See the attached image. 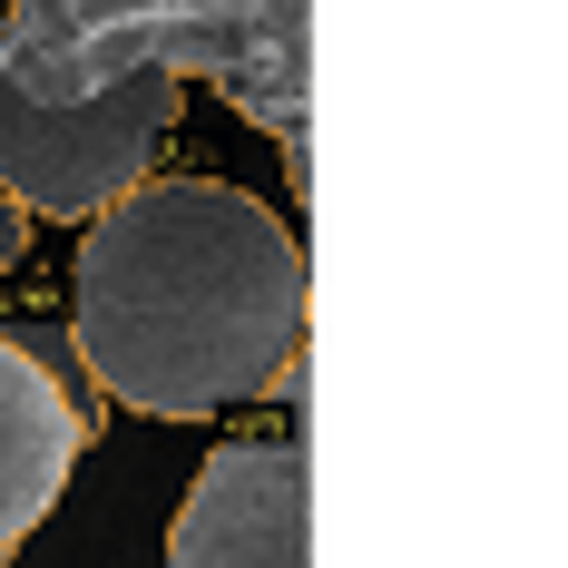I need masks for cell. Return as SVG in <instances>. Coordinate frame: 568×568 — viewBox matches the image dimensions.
I'll return each instance as SVG.
<instances>
[{
  "mask_svg": "<svg viewBox=\"0 0 568 568\" xmlns=\"http://www.w3.org/2000/svg\"><path fill=\"white\" fill-rule=\"evenodd\" d=\"M69 343L109 402L158 422L265 402L304 343V245L226 176H138L79 235Z\"/></svg>",
  "mask_w": 568,
  "mask_h": 568,
  "instance_id": "6da1fadb",
  "label": "cell"
},
{
  "mask_svg": "<svg viewBox=\"0 0 568 568\" xmlns=\"http://www.w3.org/2000/svg\"><path fill=\"white\" fill-rule=\"evenodd\" d=\"M128 69L216 79L284 148V176H314V0H10L0 10V99L79 109Z\"/></svg>",
  "mask_w": 568,
  "mask_h": 568,
  "instance_id": "7a4b0ae2",
  "label": "cell"
},
{
  "mask_svg": "<svg viewBox=\"0 0 568 568\" xmlns=\"http://www.w3.org/2000/svg\"><path fill=\"white\" fill-rule=\"evenodd\" d=\"M176 118L168 69H128L79 109H20L0 99V196L20 216H99L118 186H138Z\"/></svg>",
  "mask_w": 568,
  "mask_h": 568,
  "instance_id": "3957f363",
  "label": "cell"
},
{
  "mask_svg": "<svg viewBox=\"0 0 568 568\" xmlns=\"http://www.w3.org/2000/svg\"><path fill=\"white\" fill-rule=\"evenodd\" d=\"M168 568H314V452L284 442H226L196 470L168 529Z\"/></svg>",
  "mask_w": 568,
  "mask_h": 568,
  "instance_id": "277c9868",
  "label": "cell"
},
{
  "mask_svg": "<svg viewBox=\"0 0 568 568\" xmlns=\"http://www.w3.org/2000/svg\"><path fill=\"white\" fill-rule=\"evenodd\" d=\"M79 452H89L79 402L20 334H0V559H20V539L59 510Z\"/></svg>",
  "mask_w": 568,
  "mask_h": 568,
  "instance_id": "5b68a950",
  "label": "cell"
},
{
  "mask_svg": "<svg viewBox=\"0 0 568 568\" xmlns=\"http://www.w3.org/2000/svg\"><path fill=\"white\" fill-rule=\"evenodd\" d=\"M20 235H30V216H20V206L0 196V265H20Z\"/></svg>",
  "mask_w": 568,
  "mask_h": 568,
  "instance_id": "8992f818",
  "label": "cell"
}]
</instances>
